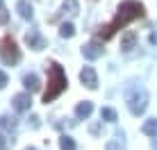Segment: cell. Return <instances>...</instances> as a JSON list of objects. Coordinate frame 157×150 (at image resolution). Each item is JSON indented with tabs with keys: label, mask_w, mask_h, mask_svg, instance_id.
Returning <instances> with one entry per match:
<instances>
[{
	"label": "cell",
	"mask_w": 157,
	"mask_h": 150,
	"mask_svg": "<svg viewBox=\"0 0 157 150\" xmlns=\"http://www.w3.org/2000/svg\"><path fill=\"white\" fill-rule=\"evenodd\" d=\"M123 148H125V143H123V134H116L114 139H109L107 146H105V150H123Z\"/></svg>",
	"instance_id": "17"
},
{
	"label": "cell",
	"mask_w": 157,
	"mask_h": 150,
	"mask_svg": "<svg viewBox=\"0 0 157 150\" xmlns=\"http://www.w3.org/2000/svg\"><path fill=\"white\" fill-rule=\"evenodd\" d=\"M0 59L7 64V66H16V64L21 62V50H18V46L14 43L12 36H5V39L0 41Z\"/></svg>",
	"instance_id": "4"
},
{
	"label": "cell",
	"mask_w": 157,
	"mask_h": 150,
	"mask_svg": "<svg viewBox=\"0 0 157 150\" xmlns=\"http://www.w3.org/2000/svg\"><path fill=\"white\" fill-rule=\"evenodd\" d=\"M141 132L146 137H157V118H148L141 125Z\"/></svg>",
	"instance_id": "15"
},
{
	"label": "cell",
	"mask_w": 157,
	"mask_h": 150,
	"mask_svg": "<svg viewBox=\"0 0 157 150\" xmlns=\"http://www.w3.org/2000/svg\"><path fill=\"white\" fill-rule=\"evenodd\" d=\"M9 84V77H7V73L5 71H0V89H5Z\"/></svg>",
	"instance_id": "21"
},
{
	"label": "cell",
	"mask_w": 157,
	"mask_h": 150,
	"mask_svg": "<svg viewBox=\"0 0 157 150\" xmlns=\"http://www.w3.org/2000/svg\"><path fill=\"white\" fill-rule=\"evenodd\" d=\"M80 82H82L86 89L96 91V89H98V75H96V71L91 66H84L82 71H80Z\"/></svg>",
	"instance_id": "6"
},
{
	"label": "cell",
	"mask_w": 157,
	"mask_h": 150,
	"mask_svg": "<svg viewBox=\"0 0 157 150\" xmlns=\"http://www.w3.org/2000/svg\"><path fill=\"white\" fill-rule=\"evenodd\" d=\"M25 150H36V148H34V146H28V148H25Z\"/></svg>",
	"instance_id": "26"
},
{
	"label": "cell",
	"mask_w": 157,
	"mask_h": 150,
	"mask_svg": "<svg viewBox=\"0 0 157 150\" xmlns=\"http://www.w3.org/2000/svg\"><path fill=\"white\" fill-rule=\"evenodd\" d=\"M59 36H62V39H71V36H75V25L73 23H62V25H59Z\"/></svg>",
	"instance_id": "18"
},
{
	"label": "cell",
	"mask_w": 157,
	"mask_h": 150,
	"mask_svg": "<svg viewBox=\"0 0 157 150\" xmlns=\"http://www.w3.org/2000/svg\"><path fill=\"white\" fill-rule=\"evenodd\" d=\"M7 21H9V14H7V9L2 7V2H0V25H7Z\"/></svg>",
	"instance_id": "20"
},
{
	"label": "cell",
	"mask_w": 157,
	"mask_h": 150,
	"mask_svg": "<svg viewBox=\"0 0 157 150\" xmlns=\"http://www.w3.org/2000/svg\"><path fill=\"white\" fill-rule=\"evenodd\" d=\"M25 43H28L32 50H43L48 43H46V39L41 36V32L39 30H30V32H25Z\"/></svg>",
	"instance_id": "8"
},
{
	"label": "cell",
	"mask_w": 157,
	"mask_h": 150,
	"mask_svg": "<svg viewBox=\"0 0 157 150\" xmlns=\"http://www.w3.org/2000/svg\"><path fill=\"white\" fill-rule=\"evenodd\" d=\"M30 121H32V127H34V130H39V127H41V118H39L36 114H32Z\"/></svg>",
	"instance_id": "22"
},
{
	"label": "cell",
	"mask_w": 157,
	"mask_h": 150,
	"mask_svg": "<svg viewBox=\"0 0 157 150\" xmlns=\"http://www.w3.org/2000/svg\"><path fill=\"white\" fill-rule=\"evenodd\" d=\"M12 107L18 111V114L30 111V107H32V96H30V93H16L14 98H12Z\"/></svg>",
	"instance_id": "7"
},
{
	"label": "cell",
	"mask_w": 157,
	"mask_h": 150,
	"mask_svg": "<svg viewBox=\"0 0 157 150\" xmlns=\"http://www.w3.org/2000/svg\"><path fill=\"white\" fill-rule=\"evenodd\" d=\"M16 125H18V121H16L14 116H9V114H2V116H0V127H2V130L14 132V130H16Z\"/></svg>",
	"instance_id": "14"
},
{
	"label": "cell",
	"mask_w": 157,
	"mask_h": 150,
	"mask_svg": "<svg viewBox=\"0 0 157 150\" xmlns=\"http://www.w3.org/2000/svg\"><path fill=\"white\" fill-rule=\"evenodd\" d=\"M89 130H91V134H98V132H100V125H98V123H94Z\"/></svg>",
	"instance_id": "24"
},
{
	"label": "cell",
	"mask_w": 157,
	"mask_h": 150,
	"mask_svg": "<svg viewBox=\"0 0 157 150\" xmlns=\"http://www.w3.org/2000/svg\"><path fill=\"white\" fill-rule=\"evenodd\" d=\"M7 146H9V143H7V139L0 134V150H7Z\"/></svg>",
	"instance_id": "23"
},
{
	"label": "cell",
	"mask_w": 157,
	"mask_h": 150,
	"mask_svg": "<svg viewBox=\"0 0 157 150\" xmlns=\"http://www.w3.org/2000/svg\"><path fill=\"white\" fill-rule=\"evenodd\" d=\"M23 87L30 91V93H34V91H39L41 89V80H39V75L36 73H28L23 77Z\"/></svg>",
	"instance_id": "11"
},
{
	"label": "cell",
	"mask_w": 157,
	"mask_h": 150,
	"mask_svg": "<svg viewBox=\"0 0 157 150\" xmlns=\"http://www.w3.org/2000/svg\"><path fill=\"white\" fill-rule=\"evenodd\" d=\"M59 148L62 150H75V141L68 134H64V137H59Z\"/></svg>",
	"instance_id": "19"
},
{
	"label": "cell",
	"mask_w": 157,
	"mask_h": 150,
	"mask_svg": "<svg viewBox=\"0 0 157 150\" xmlns=\"http://www.w3.org/2000/svg\"><path fill=\"white\" fill-rule=\"evenodd\" d=\"M91 111H94V103H89V100H84V103H80L75 107V116L78 118H89Z\"/></svg>",
	"instance_id": "13"
},
{
	"label": "cell",
	"mask_w": 157,
	"mask_h": 150,
	"mask_svg": "<svg viewBox=\"0 0 157 150\" xmlns=\"http://www.w3.org/2000/svg\"><path fill=\"white\" fill-rule=\"evenodd\" d=\"M100 121H107V123H116V121H118V114H116V109H112V107H102V109H100Z\"/></svg>",
	"instance_id": "16"
},
{
	"label": "cell",
	"mask_w": 157,
	"mask_h": 150,
	"mask_svg": "<svg viewBox=\"0 0 157 150\" xmlns=\"http://www.w3.org/2000/svg\"><path fill=\"white\" fill-rule=\"evenodd\" d=\"M16 12H18V16H21V18H25V21L34 18V9H32L30 0H18V2H16Z\"/></svg>",
	"instance_id": "10"
},
{
	"label": "cell",
	"mask_w": 157,
	"mask_h": 150,
	"mask_svg": "<svg viewBox=\"0 0 157 150\" xmlns=\"http://www.w3.org/2000/svg\"><path fill=\"white\" fill-rule=\"evenodd\" d=\"M153 150H157V137H155V141H153Z\"/></svg>",
	"instance_id": "25"
},
{
	"label": "cell",
	"mask_w": 157,
	"mask_h": 150,
	"mask_svg": "<svg viewBox=\"0 0 157 150\" xmlns=\"http://www.w3.org/2000/svg\"><path fill=\"white\" fill-rule=\"evenodd\" d=\"M125 103H128V109L132 116H141L146 111V107H148V91L144 87H128Z\"/></svg>",
	"instance_id": "3"
},
{
	"label": "cell",
	"mask_w": 157,
	"mask_h": 150,
	"mask_svg": "<svg viewBox=\"0 0 157 150\" xmlns=\"http://www.w3.org/2000/svg\"><path fill=\"white\" fill-rule=\"evenodd\" d=\"M134 46H137V32L128 30L125 34H123V39H121V50L123 52H130Z\"/></svg>",
	"instance_id": "12"
},
{
	"label": "cell",
	"mask_w": 157,
	"mask_h": 150,
	"mask_svg": "<svg viewBox=\"0 0 157 150\" xmlns=\"http://www.w3.org/2000/svg\"><path fill=\"white\" fill-rule=\"evenodd\" d=\"M80 14V2L78 0H64L62 2V9H59V14L57 16H52V23H57L59 18H62V16H78Z\"/></svg>",
	"instance_id": "5"
},
{
	"label": "cell",
	"mask_w": 157,
	"mask_h": 150,
	"mask_svg": "<svg viewBox=\"0 0 157 150\" xmlns=\"http://www.w3.org/2000/svg\"><path fill=\"white\" fill-rule=\"evenodd\" d=\"M144 14H146V9H144L141 2H137V0H123V2L118 5V9H116V16L107 25H102L98 30V36L102 41L112 39V36L121 28H125L128 23H132V21H137V18H144Z\"/></svg>",
	"instance_id": "1"
},
{
	"label": "cell",
	"mask_w": 157,
	"mask_h": 150,
	"mask_svg": "<svg viewBox=\"0 0 157 150\" xmlns=\"http://www.w3.org/2000/svg\"><path fill=\"white\" fill-rule=\"evenodd\" d=\"M68 87V77H66V71L64 66H59L57 62H50L48 64V89L43 91V103H55L59 96L66 91Z\"/></svg>",
	"instance_id": "2"
},
{
	"label": "cell",
	"mask_w": 157,
	"mask_h": 150,
	"mask_svg": "<svg viewBox=\"0 0 157 150\" xmlns=\"http://www.w3.org/2000/svg\"><path fill=\"white\" fill-rule=\"evenodd\" d=\"M102 52H105V48H102L98 41H89V43L82 46V55H84V59H89V62L102 57Z\"/></svg>",
	"instance_id": "9"
}]
</instances>
